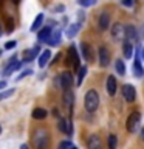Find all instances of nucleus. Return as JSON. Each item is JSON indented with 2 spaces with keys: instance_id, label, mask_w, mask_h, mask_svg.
Returning <instances> with one entry per match:
<instances>
[{
  "instance_id": "nucleus-19",
  "label": "nucleus",
  "mask_w": 144,
  "mask_h": 149,
  "mask_svg": "<svg viewBox=\"0 0 144 149\" xmlns=\"http://www.w3.org/2000/svg\"><path fill=\"white\" fill-rule=\"evenodd\" d=\"M22 64H23V62H17V61H12V62L9 64V65H8L6 68H5V72H3V74H5V76H8V74H11L12 72H16V70H17L19 67H20Z\"/></svg>"
},
{
  "instance_id": "nucleus-25",
  "label": "nucleus",
  "mask_w": 144,
  "mask_h": 149,
  "mask_svg": "<svg viewBox=\"0 0 144 149\" xmlns=\"http://www.w3.org/2000/svg\"><path fill=\"white\" fill-rule=\"evenodd\" d=\"M107 143H109V149H116V144H118V138H116V135H109V140H107Z\"/></svg>"
},
{
  "instance_id": "nucleus-38",
  "label": "nucleus",
  "mask_w": 144,
  "mask_h": 149,
  "mask_svg": "<svg viewBox=\"0 0 144 149\" xmlns=\"http://www.w3.org/2000/svg\"><path fill=\"white\" fill-rule=\"evenodd\" d=\"M141 138H143V140H144V129H143V130H141Z\"/></svg>"
},
{
  "instance_id": "nucleus-43",
  "label": "nucleus",
  "mask_w": 144,
  "mask_h": 149,
  "mask_svg": "<svg viewBox=\"0 0 144 149\" xmlns=\"http://www.w3.org/2000/svg\"><path fill=\"white\" fill-rule=\"evenodd\" d=\"M143 59H144V50H143Z\"/></svg>"
},
{
  "instance_id": "nucleus-3",
  "label": "nucleus",
  "mask_w": 144,
  "mask_h": 149,
  "mask_svg": "<svg viewBox=\"0 0 144 149\" xmlns=\"http://www.w3.org/2000/svg\"><path fill=\"white\" fill-rule=\"evenodd\" d=\"M139 121H141V113L139 112H132V113L129 115L127 121H125V129H127V132L133 134L135 130L139 127Z\"/></svg>"
},
{
  "instance_id": "nucleus-26",
  "label": "nucleus",
  "mask_w": 144,
  "mask_h": 149,
  "mask_svg": "<svg viewBox=\"0 0 144 149\" xmlns=\"http://www.w3.org/2000/svg\"><path fill=\"white\" fill-rule=\"evenodd\" d=\"M125 37H129V39H135V37H136V30H135V26L125 28Z\"/></svg>"
},
{
  "instance_id": "nucleus-23",
  "label": "nucleus",
  "mask_w": 144,
  "mask_h": 149,
  "mask_svg": "<svg viewBox=\"0 0 144 149\" xmlns=\"http://www.w3.org/2000/svg\"><path fill=\"white\" fill-rule=\"evenodd\" d=\"M37 54H39V48H33V50H30V53H28L25 58L22 59V62H31V61L34 59Z\"/></svg>"
},
{
  "instance_id": "nucleus-13",
  "label": "nucleus",
  "mask_w": 144,
  "mask_h": 149,
  "mask_svg": "<svg viewBox=\"0 0 144 149\" xmlns=\"http://www.w3.org/2000/svg\"><path fill=\"white\" fill-rule=\"evenodd\" d=\"M51 58V51L50 50H45V51H42L40 56H39V67L40 68H44L46 64H48V61Z\"/></svg>"
},
{
  "instance_id": "nucleus-6",
  "label": "nucleus",
  "mask_w": 144,
  "mask_h": 149,
  "mask_svg": "<svg viewBox=\"0 0 144 149\" xmlns=\"http://www.w3.org/2000/svg\"><path fill=\"white\" fill-rule=\"evenodd\" d=\"M70 62H71L73 68H79L81 58H79L78 50H76V47H74V45H71V47H70V50H68V61H67V64H70Z\"/></svg>"
},
{
  "instance_id": "nucleus-37",
  "label": "nucleus",
  "mask_w": 144,
  "mask_h": 149,
  "mask_svg": "<svg viewBox=\"0 0 144 149\" xmlns=\"http://www.w3.org/2000/svg\"><path fill=\"white\" fill-rule=\"evenodd\" d=\"M20 149H28V146H26V144H22V146H20Z\"/></svg>"
},
{
  "instance_id": "nucleus-40",
  "label": "nucleus",
  "mask_w": 144,
  "mask_h": 149,
  "mask_svg": "<svg viewBox=\"0 0 144 149\" xmlns=\"http://www.w3.org/2000/svg\"><path fill=\"white\" fill-rule=\"evenodd\" d=\"M70 149H78V148H76V146H74V144H73V146H71V148H70Z\"/></svg>"
},
{
  "instance_id": "nucleus-31",
  "label": "nucleus",
  "mask_w": 144,
  "mask_h": 149,
  "mask_svg": "<svg viewBox=\"0 0 144 149\" xmlns=\"http://www.w3.org/2000/svg\"><path fill=\"white\" fill-rule=\"evenodd\" d=\"M71 146H73V143L70 141V140H67V141H62V143H60L57 149H70Z\"/></svg>"
},
{
  "instance_id": "nucleus-17",
  "label": "nucleus",
  "mask_w": 144,
  "mask_h": 149,
  "mask_svg": "<svg viewBox=\"0 0 144 149\" xmlns=\"http://www.w3.org/2000/svg\"><path fill=\"white\" fill-rule=\"evenodd\" d=\"M46 115H48V112L45 109H42V107H37V109L31 112V116L34 120H44V118H46Z\"/></svg>"
},
{
  "instance_id": "nucleus-36",
  "label": "nucleus",
  "mask_w": 144,
  "mask_h": 149,
  "mask_svg": "<svg viewBox=\"0 0 144 149\" xmlns=\"http://www.w3.org/2000/svg\"><path fill=\"white\" fill-rule=\"evenodd\" d=\"M3 87H6V81H0V90H2Z\"/></svg>"
},
{
  "instance_id": "nucleus-22",
  "label": "nucleus",
  "mask_w": 144,
  "mask_h": 149,
  "mask_svg": "<svg viewBox=\"0 0 144 149\" xmlns=\"http://www.w3.org/2000/svg\"><path fill=\"white\" fill-rule=\"evenodd\" d=\"M48 44H50V45H59V44H60V31H59V30L54 31L53 34H51Z\"/></svg>"
},
{
  "instance_id": "nucleus-9",
  "label": "nucleus",
  "mask_w": 144,
  "mask_h": 149,
  "mask_svg": "<svg viewBox=\"0 0 144 149\" xmlns=\"http://www.w3.org/2000/svg\"><path fill=\"white\" fill-rule=\"evenodd\" d=\"M102 143H101V138L98 135H90L87 138V148L88 149H101Z\"/></svg>"
},
{
  "instance_id": "nucleus-15",
  "label": "nucleus",
  "mask_w": 144,
  "mask_h": 149,
  "mask_svg": "<svg viewBox=\"0 0 144 149\" xmlns=\"http://www.w3.org/2000/svg\"><path fill=\"white\" fill-rule=\"evenodd\" d=\"M123 50H124V58H127V59H132V56L135 54V50H133V45H132V42H124V45H123Z\"/></svg>"
},
{
  "instance_id": "nucleus-8",
  "label": "nucleus",
  "mask_w": 144,
  "mask_h": 149,
  "mask_svg": "<svg viewBox=\"0 0 144 149\" xmlns=\"http://www.w3.org/2000/svg\"><path fill=\"white\" fill-rule=\"evenodd\" d=\"M116 88H118V84H116V78L115 76H110L107 78V84H105V90L107 93H109L110 96H115V93H116Z\"/></svg>"
},
{
  "instance_id": "nucleus-39",
  "label": "nucleus",
  "mask_w": 144,
  "mask_h": 149,
  "mask_svg": "<svg viewBox=\"0 0 144 149\" xmlns=\"http://www.w3.org/2000/svg\"><path fill=\"white\" fill-rule=\"evenodd\" d=\"M12 2H14V3H16V5H17L19 2H20V0H12Z\"/></svg>"
},
{
  "instance_id": "nucleus-11",
  "label": "nucleus",
  "mask_w": 144,
  "mask_h": 149,
  "mask_svg": "<svg viewBox=\"0 0 144 149\" xmlns=\"http://www.w3.org/2000/svg\"><path fill=\"white\" fill-rule=\"evenodd\" d=\"M51 34H53V30H51V26H44L42 30L39 31V34H37V37H39V40L40 42H48L50 40V37Z\"/></svg>"
},
{
  "instance_id": "nucleus-42",
  "label": "nucleus",
  "mask_w": 144,
  "mask_h": 149,
  "mask_svg": "<svg viewBox=\"0 0 144 149\" xmlns=\"http://www.w3.org/2000/svg\"><path fill=\"white\" fill-rule=\"evenodd\" d=\"M0 134H2V126H0Z\"/></svg>"
},
{
  "instance_id": "nucleus-12",
  "label": "nucleus",
  "mask_w": 144,
  "mask_h": 149,
  "mask_svg": "<svg viewBox=\"0 0 144 149\" xmlns=\"http://www.w3.org/2000/svg\"><path fill=\"white\" fill-rule=\"evenodd\" d=\"M109 61H110L109 51H107L105 47H101L99 48V64H101V67H107V65H109Z\"/></svg>"
},
{
  "instance_id": "nucleus-1",
  "label": "nucleus",
  "mask_w": 144,
  "mask_h": 149,
  "mask_svg": "<svg viewBox=\"0 0 144 149\" xmlns=\"http://www.w3.org/2000/svg\"><path fill=\"white\" fill-rule=\"evenodd\" d=\"M33 143L37 149H48L50 148V134L46 129H36L33 132Z\"/></svg>"
},
{
  "instance_id": "nucleus-34",
  "label": "nucleus",
  "mask_w": 144,
  "mask_h": 149,
  "mask_svg": "<svg viewBox=\"0 0 144 149\" xmlns=\"http://www.w3.org/2000/svg\"><path fill=\"white\" fill-rule=\"evenodd\" d=\"M17 44L14 40H11V42H6V44H5V50H11V48H14V47H16Z\"/></svg>"
},
{
  "instance_id": "nucleus-10",
  "label": "nucleus",
  "mask_w": 144,
  "mask_h": 149,
  "mask_svg": "<svg viewBox=\"0 0 144 149\" xmlns=\"http://www.w3.org/2000/svg\"><path fill=\"white\" fill-rule=\"evenodd\" d=\"M98 25H99L101 31H105L107 28H109V25H110V16H109V13H107V11H104L99 16V22H98Z\"/></svg>"
},
{
  "instance_id": "nucleus-18",
  "label": "nucleus",
  "mask_w": 144,
  "mask_h": 149,
  "mask_svg": "<svg viewBox=\"0 0 144 149\" xmlns=\"http://www.w3.org/2000/svg\"><path fill=\"white\" fill-rule=\"evenodd\" d=\"M42 23H44V14H37V17L34 19V22H33V25L30 26V30L31 31H37L39 28L42 26Z\"/></svg>"
},
{
  "instance_id": "nucleus-2",
  "label": "nucleus",
  "mask_w": 144,
  "mask_h": 149,
  "mask_svg": "<svg viewBox=\"0 0 144 149\" xmlns=\"http://www.w3.org/2000/svg\"><path fill=\"white\" fill-rule=\"evenodd\" d=\"M84 104H85L87 112H95L99 106V93H98L95 88L88 90L85 93V98H84Z\"/></svg>"
},
{
  "instance_id": "nucleus-20",
  "label": "nucleus",
  "mask_w": 144,
  "mask_h": 149,
  "mask_svg": "<svg viewBox=\"0 0 144 149\" xmlns=\"http://www.w3.org/2000/svg\"><path fill=\"white\" fill-rule=\"evenodd\" d=\"M73 98H74V95H73L71 90H65L64 92V104L67 107H71L73 106Z\"/></svg>"
},
{
  "instance_id": "nucleus-30",
  "label": "nucleus",
  "mask_w": 144,
  "mask_h": 149,
  "mask_svg": "<svg viewBox=\"0 0 144 149\" xmlns=\"http://www.w3.org/2000/svg\"><path fill=\"white\" fill-rule=\"evenodd\" d=\"M59 130L60 132H64L65 134V127H67V120H64V118H59Z\"/></svg>"
},
{
  "instance_id": "nucleus-21",
  "label": "nucleus",
  "mask_w": 144,
  "mask_h": 149,
  "mask_svg": "<svg viewBox=\"0 0 144 149\" xmlns=\"http://www.w3.org/2000/svg\"><path fill=\"white\" fill-rule=\"evenodd\" d=\"M133 73H135V76H136V78H141L143 74H144V70H143L141 62H139L138 58L135 59V64H133Z\"/></svg>"
},
{
  "instance_id": "nucleus-4",
  "label": "nucleus",
  "mask_w": 144,
  "mask_h": 149,
  "mask_svg": "<svg viewBox=\"0 0 144 149\" xmlns=\"http://www.w3.org/2000/svg\"><path fill=\"white\" fill-rule=\"evenodd\" d=\"M71 82H73V78H71V74H70L68 72H64L60 76L56 79V84L62 88V90H70V87H71Z\"/></svg>"
},
{
  "instance_id": "nucleus-16",
  "label": "nucleus",
  "mask_w": 144,
  "mask_h": 149,
  "mask_svg": "<svg viewBox=\"0 0 144 149\" xmlns=\"http://www.w3.org/2000/svg\"><path fill=\"white\" fill-rule=\"evenodd\" d=\"M81 50H82V58L85 61H91V48L87 42H81Z\"/></svg>"
},
{
  "instance_id": "nucleus-27",
  "label": "nucleus",
  "mask_w": 144,
  "mask_h": 149,
  "mask_svg": "<svg viewBox=\"0 0 144 149\" xmlns=\"http://www.w3.org/2000/svg\"><path fill=\"white\" fill-rule=\"evenodd\" d=\"M85 74H87V67L79 68V74H78V86H81V84H82L84 78H85Z\"/></svg>"
},
{
  "instance_id": "nucleus-33",
  "label": "nucleus",
  "mask_w": 144,
  "mask_h": 149,
  "mask_svg": "<svg viewBox=\"0 0 144 149\" xmlns=\"http://www.w3.org/2000/svg\"><path fill=\"white\" fill-rule=\"evenodd\" d=\"M65 134H67V135H71V134H73V126H71V121H67V127H65Z\"/></svg>"
},
{
  "instance_id": "nucleus-29",
  "label": "nucleus",
  "mask_w": 144,
  "mask_h": 149,
  "mask_svg": "<svg viewBox=\"0 0 144 149\" xmlns=\"http://www.w3.org/2000/svg\"><path fill=\"white\" fill-rule=\"evenodd\" d=\"M14 93V88H9V90H5V92H2L0 93V101L2 100H5V98H9Z\"/></svg>"
},
{
  "instance_id": "nucleus-24",
  "label": "nucleus",
  "mask_w": 144,
  "mask_h": 149,
  "mask_svg": "<svg viewBox=\"0 0 144 149\" xmlns=\"http://www.w3.org/2000/svg\"><path fill=\"white\" fill-rule=\"evenodd\" d=\"M115 68H116V72L119 73V76H124L125 74V65H124V62L121 59H118L116 61V64H115Z\"/></svg>"
},
{
  "instance_id": "nucleus-32",
  "label": "nucleus",
  "mask_w": 144,
  "mask_h": 149,
  "mask_svg": "<svg viewBox=\"0 0 144 149\" xmlns=\"http://www.w3.org/2000/svg\"><path fill=\"white\" fill-rule=\"evenodd\" d=\"M28 74H33V70H25V72H22V73L17 76V81H20V79H23L25 76H28Z\"/></svg>"
},
{
  "instance_id": "nucleus-28",
  "label": "nucleus",
  "mask_w": 144,
  "mask_h": 149,
  "mask_svg": "<svg viewBox=\"0 0 144 149\" xmlns=\"http://www.w3.org/2000/svg\"><path fill=\"white\" fill-rule=\"evenodd\" d=\"M78 3L81 5L82 8H88V6H93L96 3V0H78Z\"/></svg>"
},
{
  "instance_id": "nucleus-5",
  "label": "nucleus",
  "mask_w": 144,
  "mask_h": 149,
  "mask_svg": "<svg viewBox=\"0 0 144 149\" xmlns=\"http://www.w3.org/2000/svg\"><path fill=\"white\" fill-rule=\"evenodd\" d=\"M123 96L127 102H133L136 100V90L132 84H124L123 86Z\"/></svg>"
},
{
  "instance_id": "nucleus-41",
  "label": "nucleus",
  "mask_w": 144,
  "mask_h": 149,
  "mask_svg": "<svg viewBox=\"0 0 144 149\" xmlns=\"http://www.w3.org/2000/svg\"><path fill=\"white\" fill-rule=\"evenodd\" d=\"M0 36H2V26H0Z\"/></svg>"
},
{
  "instance_id": "nucleus-14",
  "label": "nucleus",
  "mask_w": 144,
  "mask_h": 149,
  "mask_svg": "<svg viewBox=\"0 0 144 149\" xmlns=\"http://www.w3.org/2000/svg\"><path fill=\"white\" fill-rule=\"evenodd\" d=\"M81 30V23H71V25H70L67 30H65V34H67V37H74L78 34V31Z\"/></svg>"
},
{
  "instance_id": "nucleus-7",
  "label": "nucleus",
  "mask_w": 144,
  "mask_h": 149,
  "mask_svg": "<svg viewBox=\"0 0 144 149\" xmlns=\"http://www.w3.org/2000/svg\"><path fill=\"white\" fill-rule=\"evenodd\" d=\"M111 36L115 37V39H124L125 37V26L123 23H115L113 26H111Z\"/></svg>"
},
{
  "instance_id": "nucleus-35",
  "label": "nucleus",
  "mask_w": 144,
  "mask_h": 149,
  "mask_svg": "<svg viewBox=\"0 0 144 149\" xmlns=\"http://www.w3.org/2000/svg\"><path fill=\"white\" fill-rule=\"evenodd\" d=\"M123 5H125V6H132L133 0H123Z\"/></svg>"
}]
</instances>
